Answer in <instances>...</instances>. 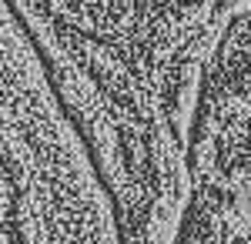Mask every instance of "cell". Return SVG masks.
<instances>
[{"label":"cell","mask_w":251,"mask_h":244,"mask_svg":"<svg viewBox=\"0 0 251 244\" xmlns=\"http://www.w3.org/2000/svg\"><path fill=\"white\" fill-rule=\"evenodd\" d=\"M168 244H251V3L218 34L198 77Z\"/></svg>","instance_id":"cell-1"}]
</instances>
